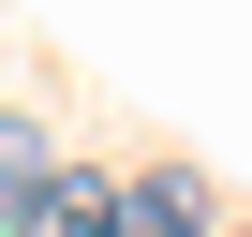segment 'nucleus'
Returning a JSON list of instances; mask_svg holds the SVG:
<instances>
[{
    "instance_id": "obj_3",
    "label": "nucleus",
    "mask_w": 252,
    "mask_h": 237,
    "mask_svg": "<svg viewBox=\"0 0 252 237\" xmlns=\"http://www.w3.org/2000/svg\"><path fill=\"white\" fill-rule=\"evenodd\" d=\"M60 163H45V134H30V118H0V237H15L30 222V193H45Z\"/></svg>"
},
{
    "instance_id": "obj_1",
    "label": "nucleus",
    "mask_w": 252,
    "mask_h": 237,
    "mask_svg": "<svg viewBox=\"0 0 252 237\" xmlns=\"http://www.w3.org/2000/svg\"><path fill=\"white\" fill-rule=\"evenodd\" d=\"M15 237H119V178H45Z\"/></svg>"
},
{
    "instance_id": "obj_2",
    "label": "nucleus",
    "mask_w": 252,
    "mask_h": 237,
    "mask_svg": "<svg viewBox=\"0 0 252 237\" xmlns=\"http://www.w3.org/2000/svg\"><path fill=\"white\" fill-rule=\"evenodd\" d=\"M119 237H208V193L193 178H119Z\"/></svg>"
}]
</instances>
